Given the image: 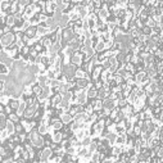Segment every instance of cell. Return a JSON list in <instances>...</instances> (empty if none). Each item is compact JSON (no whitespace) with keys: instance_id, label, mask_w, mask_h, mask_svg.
Listing matches in <instances>:
<instances>
[{"instance_id":"obj_1","label":"cell","mask_w":163,"mask_h":163,"mask_svg":"<svg viewBox=\"0 0 163 163\" xmlns=\"http://www.w3.org/2000/svg\"><path fill=\"white\" fill-rule=\"evenodd\" d=\"M28 139H30V142H32V145L36 146V148H41L44 145V137H43V135H40L39 131L34 130V129L30 130Z\"/></svg>"},{"instance_id":"obj_2","label":"cell","mask_w":163,"mask_h":163,"mask_svg":"<svg viewBox=\"0 0 163 163\" xmlns=\"http://www.w3.org/2000/svg\"><path fill=\"white\" fill-rule=\"evenodd\" d=\"M16 35L13 32H8V34H3L0 35V44L3 45V46H9V45H12L16 43Z\"/></svg>"},{"instance_id":"obj_3","label":"cell","mask_w":163,"mask_h":163,"mask_svg":"<svg viewBox=\"0 0 163 163\" xmlns=\"http://www.w3.org/2000/svg\"><path fill=\"white\" fill-rule=\"evenodd\" d=\"M52 153H53V150L50 149V148H44V149L39 153V159H40V162H48V159H49V157L52 155Z\"/></svg>"},{"instance_id":"obj_4","label":"cell","mask_w":163,"mask_h":163,"mask_svg":"<svg viewBox=\"0 0 163 163\" xmlns=\"http://www.w3.org/2000/svg\"><path fill=\"white\" fill-rule=\"evenodd\" d=\"M36 34H37V27L36 26H28L26 30H24V36L28 37V39H32Z\"/></svg>"},{"instance_id":"obj_5","label":"cell","mask_w":163,"mask_h":163,"mask_svg":"<svg viewBox=\"0 0 163 163\" xmlns=\"http://www.w3.org/2000/svg\"><path fill=\"white\" fill-rule=\"evenodd\" d=\"M76 85L78 86L80 89H86V88H89V80L86 78V77H81V78H77V81H76Z\"/></svg>"},{"instance_id":"obj_6","label":"cell","mask_w":163,"mask_h":163,"mask_svg":"<svg viewBox=\"0 0 163 163\" xmlns=\"http://www.w3.org/2000/svg\"><path fill=\"white\" fill-rule=\"evenodd\" d=\"M86 96H88V98H90V99L96 98V96H98V90H96L94 86H89V91L86 93Z\"/></svg>"},{"instance_id":"obj_7","label":"cell","mask_w":163,"mask_h":163,"mask_svg":"<svg viewBox=\"0 0 163 163\" xmlns=\"http://www.w3.org/2000/svg\"><path fill=\"white\" fill-rule=\"evenodd\" d=\"M73 120V117L71 116L69 113H64V114H62V117H60V121H62V123L63 125H67V123H69L71 121Z\"/></svg>"},{"instance_id":"obj_8","label":"cell","mask_w":163,"mask_h":163,"mask_svg":"<svg viewBox=\"0 0 163 163\" xmlns=\"http://www.w3.org/2000/svg\"><path fill=\"white\" fill-rule=\"evenodd\" d=\"M62 139H63V134H62V132L55 131L53 137H52V141L53 142H60V141H62Z\"/></svg>"},{"instance_id":"obj_9","label":"cell","mask_w":163,"mask_h":163,"mask_svg":"<svg viewBox=\"0 0 163 163\" xmlns=\"http://www.w3.org/2000/svg\"><path fill=\"white\" fill-rule=\"evenodd\" d=\"M39 134L40 135H45V134H46V131H48V126L46 125H45V123H43V125H39Z\"/></svg>"},{"instance_id":"obj_10","label":"cell","mask_w":163,"mask_h":163,"mask_svg":"<svg viewBox=\"0 0 163 163\" xmlns=\"http://www.w3.org/2000/svg\"><path fill=\"white\" fill-rule=\"evenodd\" d=\"M8 105L11 107L12 109H17V108H18V105H19V101H18L17 99H12V100H9Z\"/></svg>"},{"instance_id":"obj_11","label":"cell","mask_w":163,"mask_h":163,"mask_svg":"<svg viewBox=\"0 0 163 163\" xmlns=\"http://www.w3.org/2000/svg\"><path fill=\"white\" fill-rule=\"evenodd\" d=\"M107 17H108V11H107V9H99V18L103 19Z\"/></svg>"},{"instance_id":"obj_12","label":"cell","mask_w":163,"mask_h":163,"mask_svg":"<svg viewBox=\"0 0 163 163\" xmlns=\"http://www.w3.org/2000/svg\"><path fill=\"white\" fill-rule=\"evenodd\" d=\"M8 116H9V120H11L12 122H14V123L19 121V117L17 116V113H16V114H14V113H9Z\"/></svg>"},{"instance_id":"obj_13","label":"cell","mask_w":163,"mask_h":163,"mask_svg":"<svg viewBox=\"0 0 163 163\" xmlns=\"http://www.w3.org/2000/svg\"><path fill=\"white\" fill-rule=\"evenodd\" d=\"M0 73L2 75H8V67L4 63L0 64Z\"/></svg>"}]
</instances>
